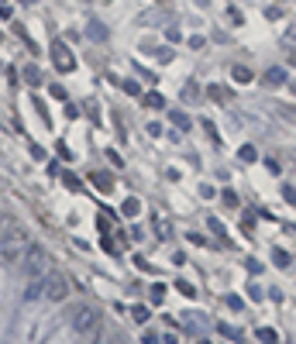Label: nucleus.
I'll return each mask as SVG.
<instances>
[{"instance_id":"18","label":"nucleus","mask_w":296,"mask_h":344,"mask_svg":"<svg viewBox=\"0 0 296 344\" xmlns=\"http://www.w3.org/2000/svg\"><path fill=\"white\" fill-rule=\"evenodd\" d=\"M162 299H165V286H162V282H155V286H151V306H158Z\"/></svg>"},{"instance_id":"13","label":"nucleus","mask_w":296,"mask_h":344,"mask_svg":"<svg viewBox=\"0 0 296 344\" xmlns=\"http://www.w3.org/2000/svg\"><path fill=\"white\" fill-rule=\"evenodd\" d=\"M207 97H210V100H217V103H224V100H227V90L214 83V86H207Z\"/></svg>"},{"instance_id":"4","label":"nucleus","mask_w":296,"mask_h":344,"mask_svg":"<svg viewBox=\"0 0 296 344\" xmlns=\"http://www.w3.org/2000/svg\"><path fill=\"white\" fill-rule=\"evenodd\" d=\"M42 296L52 299V303H62V299L69 296V279H66L62 272H49L45 275V289H42Z\"/></svg>"},{"instance_id":"5","label":"nucleus","mask_w":296,"mask_h":344,"mask_svg":"<svg viewBox=\"0 0 296 344\" xmlns=\"http://www.w3.org/2000/svg\"><path fill=\"white\" fill-rule=\"evenodd\" d=\"M52 62H55L59 72H73V69H76V55L62 45V42H59V45H52Z\"/></svg>"},{"instance_id":"10","label":"nucleus","mask_w":296,"mask_h":344,"mask_svg":"<svg viewBox=\"0 0 296 344\" xmlns=\"http://www.w3.org/2000/svg\"><path fill=\"white\" fill-rule=\"evenodd\" d=\"M231 76H234V83H241V86L255 79V76H251V69H245V66H234V69H231Z\"/></svg>"},{"instance_id":"28","label":"nucleus","mask_w":296,"mask_h":344,"mask_svg":"<svg viewBox=\"0 0 296 344\" xmlns=\"http://www.w3.org/2000/svg\"><path fill=\"white\" fill-rule=\"evenodd\" d=\"M135 265H138L142 272H148V269H151V265H148V262H145V258H142V255H135Z\"/></svg>"},{"instance_id":"20","label":"nucleus","mask_w":296,"mask_h":344,"mask_svg":"<svg viewBox=\"0 0 296 344\" xmlns=\"http://www.w3.org/2000/svg\"><path fill=\"white\" fill-rule=\"evenodd\" d=\"M279 117L290 121V124H296V107H286V103H283V107H279Z\"/></svg>"},{"instance_id":"32","label":"nucleus","mask_w":296,"mask_h":344,"mask_svg":"<svg viewBox=\"0 0 296 344\" xmlns=\"http://www.w3.org/2000/svg\"><path fill=\"white\" fill-rule=\"evenodd\" d=\"M24 3H35V0H24Z\"/></svg>"},{"instance_id":"27","label":"nucleus","mask_w":296,"mask_h":344,"mask_svg":"<svg viewBox=\"0 0 296 344\" xmlns=\"http://www.w3.org/2000/svg\"><path fill=\"white\" fill-rule=\"evenodd\" d=\"M52 97H55V100H66V90H62L59 83H52Z\"/></svg>"},{"instance_id":"7","label":"nucleus","mask_w":296,"mask_h":344,"mask_svg":"<svg viewBox=\"0 0 296 344\" xmlns=\"http://www.w3.org/2000/svg\"><path fill=\"white\" fill-rule=\"evenodd\" d=\"M86 38H93V42H103V38H107V28H103L100 21H90V24H86Z\"/></svg>"},{"instance_id":"2","label":"nucleus","mask_w":296,"mask_h":344,"mask_svg":"<svg viewBox=\"0 0 296 344\" xmlns=\"http://www.w3.org/2000/svg\"><path fill=\"white\" fill-rule=\"evenodd\" d=\"M69 324H73V331L79 338H97V334H100V313H97V306H90V303L69 310Z\"/></svg>"},{"instance_id":"29","label":"nucleus","mask_w":296,"mask_h":344,"mask_svg":"<svg viewBox=\"0 0 296 344\" xmlns=\"http://www.w3.org/2000/svg\"><path fill=\"white\" fill-rule=\"evenodd\" d=\"M283 197H286L290 203H296V190H286V186H283Z\"/></svg>"},{"instance_id":"6","label":"nucleus","mask_w":296,"mask_h":344,"mask_svg":"<svg viewBox=\"0 0 296 344\" xmlns=\"http://www.w3.org/2000/svg\"><path fill=\"white\" fill-rule=\"evenodd\" d=\"M151 224H155V231H158V238H162V241H172V224H169V217H165V213H155V217H151Z\"/></svg>"},{"instance_id":"23","label":"nucleus","mask_w":296,"mask_h":344,"mask_svg":"<svg viewBox=\"0 0 296 344\" xmlns=\"http://www.w3.org/2000/svg\"><path fill=\"white\" fill-rule=\"evenodd\" d=\"M62 183H66L69 190H83V186H79V179H76L73 172H66V176H62Z\"/></svg>"},{"instance_id":"24","label":"nucleus","mask_w":296,"mask_h":344,"mask_svg":"<svg viewBox=\"0 0 296 344\" xmlns=\"http://www.w3.org/2000/svg\"><path fill=\"white\" fill-rule=\"evenodd\" d=\"M131 313H135V320H138V324H145V320H148V310H145V306H135Z\"/></svg>"},{"instance_id":"33","label":"nucleus","mask_w":296,"mask_h":344,"mask_svg":"<svg viewBox=\"0 0 296 344\" xmlns=\"http://www.w3.org/2000/svg\"><path fill=\"white\" fill-rule=\"evenodd\" d=\"M0 42H3V35H0Z\"/></svg>"},{"instance_id":"19","label":"nucleus","mask_w":296,"mask_h":344,"mask_svg":"<svg viewBox=\"0 0 296 344\" xmlns=\"http://www.w3.org/2000/svg\"><path fill=\"white\" fill-rule=\"evenodd\" d=\"M145 103L151 107V110H162V107H165V100H162L158 93H148V97H145Z\"/></svg>"},{"instance_id":"3","label":"nucleus","mask_w":296,"mask_h":344,"mask_svg":"<svg viewBox=\"0 0 296 344\" xmlns=\"http://www.w3.org/2000/svg\"><path fill=\"white\" fill-rule=\"evenodd\" d=\"M24 265H28L24 272H28L31 282H45V275H49V258H45V251H42V248H35V245H31V248H28V255H24Z\"/></svg>"},{"instance_id":"25","label":"nucleus","mask_w":296,"mask_h":344,"mask_svg":"<svg viewBox=\"0 0 296 344\" xmlns=\"http://www.w3.org/2000/svg\"><path fill=\"white\" fill-rule=\"evenodd\" d=\"M176 289H179V293H183V296H193V286H190V282H183V279H179V282H176Z\"/></svg>"},{"instance_id":"15","label":"nucleus","mask_w":296,"mask_h":344,"mask_svg":"<svg viewBox=\"0 0 296 344\" xmlns=\"http://www.w3.org/2000/svg\"><path fill=\"white\" fill-rule=\"evenodd\" d=\"M183 97H186V100H197V97H200V83H197V79H190V83L183 86Z\"/></svg>"},{"instance_id":"14","label":"nucleus","mask_w":296,"mask_h":344,"mask_svg":"<svg viewBox=\"0 0 296 344\" xmlns=\"http://www.w3.org/2000/svg\"><path fill=\"white\" fill-rule=\"evenodd\" d=\"M121 210H124V217H138V210H142V203H138V200H135V197H128V200H124V206H121Z\"/></svg>"},{"instance_id":"30","label":"nucleus","mask_w":296,"mask_h":344,"mask_svg":"<svg viewBox=\"0 0 296 344\" xmlns=\"http://www.w3.org/2000/svg\"><path fill=\"white\" fill-rule=\"evenodd\" d=\"M7 224H10V217H7V213H0V234L7 231Z\"/></svg>"},{"instance_id":"22","label":"nucleus","mask_w":296,"mask_h":344,"mask_svg":"<svg viewBox=\"0 0 296 344\" xmlns=\"http://www.w3.org/2000/svg\"><path fill=\"white\" fill-rule=\"evenodd\" d=\"M258 341H279V334L269 331V327H262V331H258Z\"/></svg>"},{"instance_id":"8","label":"nucleus","mask_w":296,"mask_h":344,"mask_svg":"<svg viewBox=\"0 0 296 344\" xmlns=\"http://www.w3.org/2000/svg\"><path fill=\"white\" fill-rule=\"evenodd\" d=\"M93 183H97V190H100V193H110V190H114L110 172H93Z\"/></svg>"},{"instance_id":"21","label":"nucleus","mask_w":296,"mask_h":344,"mask_svg":"<svg viewBox=\"0 0 296 344\" xmlns=\"http://www.w3.org/2000/svg\"><path fill=\"white\" fill-rule=\"evenodd\" d=\"M207 224H210V231H214L217 238H227V231H224V224H221V220H217V217H210Z\"/></svg>"},{"instance_id":"11","label":"nucleus","mask_w":296,"mask_h":344,"mask_svg":"<svg viewBox=\"0 0 296 344\" xmlns=\"http://www.w3.org/2000/svg\"><path fill=\"white\" fill-rule=\"evenodd\" d=\"M24 83H28V86H42V69L28 66V69H24Z\"/></svg>"},{"instance_id":"16","label":"nucleus","mask_w":296,"mask_h":344,"mask_svg":"<svg viewBox=\"0 0 296 344\" xmlns=\"http://www.w3.org/2000/svg\"><path fill=\"white\" fill-rule=\"evenodd\" d=\"M272 262H276L279 269H290V262H293V258H290V255H286L283 248H276V251H272Z\"/></svg>"},{"instance_id":"9","label":"nucleus","mask_w":296,"mask_h":344,"mask_svg":"<svg viewBox=\"0 0 296 344\" xmlns=\"http://www.w3.org/2000/svg\"><path fill=\"white\" fill-rule=\"evenodd\" d=\"M265 83H269V86H283V83H286V72H283L279 66L269 69V72H265Z\"/></svg>"},{"instance_id":"17","label":"nucleus","mask_w":296,"mask_h":344,"mask_svg":"<svg viewBox=\"0 0 296 344\" xmlns=\"http://www.w3.org/2000/svg\"><path fill=\"white\" fill-rule=\"evenodd\" d=\"M238 158H241V162H255V158H258V151H255L251 145H241V151H238Z\"/></svg>"},{"instance_id":"1","label":"nucleus","mask_w":296,"mask_h":344,"mask_svg":"<svg viewBox=\"0 0 296 344\" xmlns=\"http://www.w3.org/2000/svg\"><path fill=\"white\" fill-rule=\"evenodd\" d=\"M28 248H31V241H28V231L21 227V224H7V231L0 234V258L3 262H10V265H17L24 255H28Z\"/></svg>"},{"instance_id":"12","label":"nucleus","mask_w":296,"mask_h":344,"mask_svg":"<svg viewBox=\"0 0 296 344\" xmlns=\"http://www.w3.org/2000/svg\"><path fill=\"white\" fill-rule=\"evenodd\" d=\"M169 117H172V128H179V131H190V117H186L183 110H172Z\"/></svg>"},{"instance_id":"31","label":"nucleus","mask_w":296,"mask_h":344,"mask_svg":"<svg viewBox=\"0 0 296 344\" xmlns=\"http://www.w3.org/2000/svg\"><path fill=\"white\" fill-rule=\"evenodd\" d=\"M290 90H293V93H296V83H293V86H290Z\"/></svg>"},{"instance_id":"26","label":"nucleus","mask_w":296,"mask_h":344,"mask_svg":"<svg viewBox=\"0 0 296 344\" xmlns=\"http://www.w3.org/2000/svg\"><path fill=\"white\" fill-rule=\"evenodd\" d=\"M221 197H224V203H227V206H238V197H234V193H231V190H224Z\"/></svg>"}]
</instances>
